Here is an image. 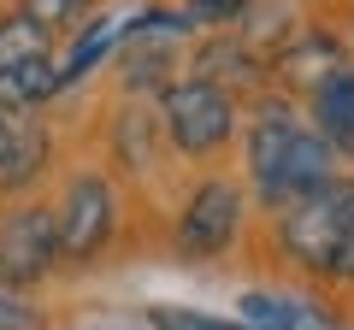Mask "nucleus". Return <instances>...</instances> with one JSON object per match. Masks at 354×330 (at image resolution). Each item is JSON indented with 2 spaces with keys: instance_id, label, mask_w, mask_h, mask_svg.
<instances>
[{
  "instance_id": "obj_1",
  "label": "nucleus",
  "mask_w": 354,
  "mask_h": 330,
  "mask_svg": "<svg viewBox=\"0 0 354 330\" xmlns=\"http://www.w3.org/2000/svg\"><path fill=\"white\" fill-rule=\"evenodd\" d=\"M248 177L260 189V201L283 213L290 201H301L337 177V153L319 130L290 118V106H266L248 130Z\"/></svg>"
},
{
  "instance_id": "obj_2",
  "label": "nucleus",
  "mask_w": 354,
  "mask_h": 330,
  "mask_svg": "<svg viewBox=\"0 0 354 330\" xmlns=\"http://www.w3.org/2000/svg\"><path fill=\"white\" fill-rule=\"evenodd\" d=\"M348 213H354V183H342V177H330L325 189L290 201V206L278 213V242H283V254H290L295 266L330 278V271H337L342 230H348Z\"/></svg>"
},
{
  "instance_id": "obj_3",
  "label": "nucleus",
  "mask_w": 354,
  "mask_h": 330,
  "mask_svg": "<svg viewBox=\"0 0 354 330\" xmlns=\"http://www.w3.org/2000/svg\"><path fill=\"white\" fill-rule=\"evenodd\" d=\"M160 124H165L177 153L201 159V153H218L236 136V101H230V89H218L207 77H183V83H165Z\"/></svg>"
},
{
  "instance_id": "obj_4",
  "label": "nucleus",
  "mask_w": 354,
  "mask_h": 330,
  "mask_svg": "<svg viewBox=\"0 0 354 330\" xmlns=\"http://www.w3.org/2000/svg\"><path fill=\"white\" fill-rule=\"evenodd\" d=\"M53 218H59V260H71V266L95 260L106 248V236H113V218H118L113 183L101 171H77L65 201L53 206Z\"/></svg>"
},
{
  "instance_id": "obj_5",
  "label": "nucleus",
  "mask_w": 354,
  "mask_h": 330,
  "mask_svg": "<svg viewBox=\"0 0 354 330\" xmlns=\"http://www.w3.org/2000/svg\"><path fill=\"white\" fill-rule=\"evenodd\" d=\"M59 260V218L53 206H18L0 218V289H30Z\"/></svg>"
},
{
  "instance_id": "obj_6",
  "label": "nucleus",
  "mask_w": 354,
  "mask_h": 330,
  "mask_svg": "<svg viewBox=\"0 0 354 330\" xmlns=\"http://www.w3.org/2000/svg\"><path fill=\"white\" fill-rule=\"evenodd\" d=\"M242 224V189L225 177H207L201 189L183 201V213H177V254L183 260H213L230 248V236H236Z\"/></svg>"
},
{
  "instance_id": "obj_7",
  "label": "nucleus",
  "mask_w": 354,
  "mask_h": 330,
  "mask_svg": "<svg viewBox=\"0 0 354 330\" xmlns=\"http://www.w3.org/2000/svg\"><path fill=\"white\" fill-rule=\"evenodd\" d=\"M278 71L290 77L295 89H307V95H319L330 83L337 71H348V59H342V48L330 36H319V30H301V36L290 41V48L278 53Z\"/></svg>"
},
{
  "instance_id": "obj_8",
  "label": "nucleus",
  "mask_w": 354,
  "mask_h": 330,
  "mask_svg": "<svg viewBox=\"0 0 354 330\" xmlns=\"http://www.w3.org/2000/svg\"><path fill=\"white\" fill-rule=\"evenodd\" d=\"M313 118H319V136L330 142V153H348L354 159V65L337 71L313 95Z\"/></svg>"
},
{
  "instance_id": "obj_9",
  "label": "nucleus",
  "mask_w": 354,
  "mask_h": 330,
  "mask_svg": "<svg viewBox=\"0 0 354 330\" xmlns=\"http://www.w3.org/2000/svg\"><path fill=\"white\" fill-rule=\"evenodd\" d=\"M48 95H59V65H53V53L0 71V113H30V106H41Z\"/></svg>"
},
{
  "instance_id": "obj_10",
  "label": "nucleus",
  "mask_w": 354,
  "mask_h": 330,
  "mask_svg": "<svg viewBox=\"0 0 354 330\" xmlns=\"http://www.w3.org/2000/svg\"><path fill=\"white\" fill-rule=\"evenodd\" d=\"M124 41V24H113V18H95V24H83L77 30V41H71V53H65V65H59V89H71V83H83L95 65L106 59V53Z\"/></svg>"
},
{
  "instance_id": "obj_11",
  "label": "nucleus",
  "mask_w": 354,
  "mask_h": 330,
  "mask_svg": "<svg viewBox=\"0 0 354 330\" xmlns=\"http://www.w3.org/2000/svg\"><path fill=\"white\" fill-rule=\"evenodd\" d=\"M41 165H48V136H41V124L18 118L12 153H6V165H0V189H24V183H36Z\"/></svg>"
},
{
  "instance_id": "obj_12",
  "label": "nucleus",
  "mask_w": 354,
  "mask_h": 330,
  "mask_svg": "<svg viewBox=\"0 0 354 330\" xmlns=\"http://www.w3.org/2000/svg\"><path fill=\"white\" fill-rule=\"evenodd\" d=\"M236 313H242V324H254V330H307L313 324V313H307L301 301H283V295H242Z\"/></svg>"
},
{
  "instance_id": "obj_13",
  "label": "nucleus",
  "mask_w": 354,
  "mask_h": 330,
  "mask_svg": "<svg viewBox=\"0 0 354 330\" xmlns=\"http://www.w3.org/2000/svg\"><path fill=\"white\" fill-rule=\"evenodd\" d=\"M195 71H201L207 83H218V89H225V77H230V83H260V59H254L248 48H236V41H213V48H201Z\"/></svg>"
},
{
  "instance_id": "obj_14",
  "label": "nucleus",
  "mask_w": 354,
  "mask_h": 330,
  "mask_svg": "<svg viewBox=\"0 0 354 330\" xmlns=\"http://www.w3.org/2000/svg\"><path fill=\"white\" fill-rule=\"evenodd\" d=\"M148 324L153 330H254L242 318H213V313H195V307H153Z\"/></svg>"
},
{
  "instance_id": "obj_15",
  "label": "nucleus",
  "mask_w": 354,
  "mask_h": 330,
  "mask_svg": "<svg viewBox=\"0 0 354 330\" xmlns=\"http://www.w3.org/2000/svg\"><path fill=\"white\" fill-rule=\"evenodd\" d=\"M83 12H88V0H24V18L41 24L48 36H53V30H71Z\"/></svg>"
},
{
  "instance_id": "obj_16",
  "label": "nucleus",
  "mask_w": 354,
  "mask_h": 330,
  "mask_svg": "<svg viewBox=\"0 0 354 330\" xmlns=\"http://www.w3.org/2000/svg\"><path fill=\"white\" fill-rule=\"evenodd\" d=\"M248 12V0H183V24H230Z\"/></svg>"
},
{
  "instance_id": "obj_17",
  "label": "nucleus",
  "mask_w": 354,
  "mask_h": 330,
  "mask_svg": "<svg viewBox=\"0 0 354 330\" xmlns=\"http://www.w3.org/2000/svg\"><path fill=\"white\" fill-rule=\"evenodd\" d=\"M0 330H36V313L18 307L12 295H0Z\"/></svg>"
},
{
  "instance_id": "obj_18",
  "label": "nucleus",
  "mask_w": 354,
  "mask_h": 330,
  "mask_svg": "<svg viewBox=\"0 0 354 330\" xmlns=\"http://www.w3.org/2000/svg\"><path fill=\"white\" fill-rule=\"evenodd\" d=\"M330 278L354 283V213H348V230H342V248H337V271H330Z\"/></svg>"
},
{
  "instance_id": "obj_19",
  "label": "nucleus",
  "mask_w": 354,
  "mask_h": 330,
  "mask_svg": "<svg viewBox=\"0 0 354 330\" xmlns=\"http://www.w3.org/2000/svg\"><path fill=\"white\" fill-rule=\"evenodd\" d=\"M12 130H18V118L0 113V165H6V153H12Z\"/></svg>"
}]
</instances>
